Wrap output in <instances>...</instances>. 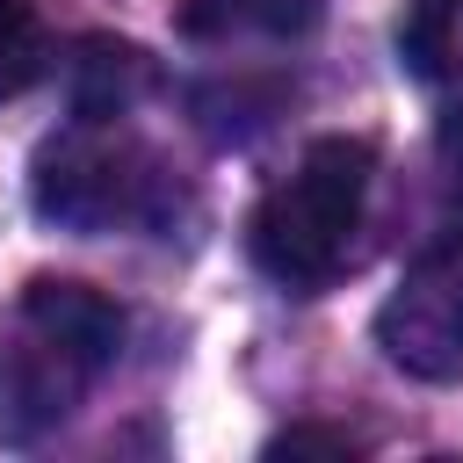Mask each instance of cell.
I'll list each match as a JSON object with an SVG mask.
<instances>
[{"instance_id":"cell-1","label":"cell","mask_w":463,"mask_h":463,"mask_svg":"<svg viewBox=\"0 0 463 463\" xmlns=\"http://www.w3.org/2000/svg\"><path fill=\"white\" fill-rule=\"evenodd\" d=\"M369 174H376V152L362 137H318L260 195V210L246 224L260 275H275L282 289L333 282L347 246H354V224H362V203H369Z\"/></svg>"},{"instance_id":"cell-2","label":"cell","mask_w":463,"mask_h":463,"mask_svg":"<svg viewBox=\"0 0 463 463\" xmlns=\"http://www.w3.org/2000/svg\"><path fill=\"white\" fill-rule=\"evenodd\" d=\"M29 195L36 217L65 232H116V224H159L174 181L137 137L116 130V116H80L65 137L36 152Z\"/></svg>"},{"instance_id":"cell-3","label":"cell","mask_w":463,"mask_h":463,"mask_svg":"<svg viewBox=\"0 0 463 463\" xmlns=\"http://www.w3.org/2000/svg\"><path fill=\"white\" fill-rule=\"evenodd\" d=\"M376 347L420 383H463V232L427 246L376 304Z\"/></svg>"},{"instance_id":"cell-4","label":"cell","mask_w":463,"mask_h":463,"mask_svg":"<svg viewBox=\"0 0 463 463\" xmlns=\"http://www.w3.org/2000/svg\"><path fill=\"white\" fill-rule=\"evenodd\" d=\"M87 383H94V376H87L72 354H58L36 326H22V340L0 347V434H7V441H29V434L58 427Z\"/></svg>"},{"instance_id":"cell-5","label":"cell","mask_w":463,"mask_h":463,"mask_svg":"<svg viewBox=\"0 0 463 463\" xmlns=\"http://www.w3.org/2000/svg\"><path fill=\"white\" fill-rule=\"evenodd\" d=\"M22 326H36L58 354H72L87 376H101L109 362H116V347H123V311L101 297V289H87V282H58V275H36L29 289H22Z\"/></svg>"},{"instance_id":"cell-6","label":"cell","mask_w":463,"mask_h":463,"mask_svg":"<svg viewBox=\"0 0 463 463\" xmlns=\"http://www.w3.org/2000/svg\"><path fill=\"white\" fill-rule=\"evenodd\" d=\"M326 0H181V29L232 43V36H304Z\"/></svg>"},{"instance_id":"cell-7","label":"cell","mask_w":463,"mask_h":463,"mask_svg":"<svg viewBox=\"0 0 463 463\" xmlns=\"http://www.w3.org/2000/svg\"><path fill=\"white\" fill-rule=\"evenodd\" d=\"M137 94H145V51L80 43V58H72V109L80 116H123Z\"/></svg>"},{"instance_id":"cell-8","label":"cell","mask_w":463,"mask_h":463,"mask_svg":"<svg viewBox=\"0 0 463 463\" xmlns=\"http://www.w3.org/2000/svg\"><path fill=\"white\" fill-rule=\"evenodd\" d=\"M456 22H463V0H405V14H398V65L412 80H441L449 58H456Z\"/></svg>"},{"instance_id":"cell-9","label":"cell","mask_w":463,"mask_h":463,"mask_svg":"<svg viewBox=\"0 0 463 463\" xmlns=\"http://www.w3.org/2000/svg\"><path fill=\"white\" fill-rule=\"evenodd\" d=\"M51 65V36H43V14L29 0H0V101L29 94Z\"/></svg>"},{"instance_id":"cell-10","label":"cell","mask_w":463,"mask_h":463,"mask_svg":"<svg viewBox=\"0 0 463 463\" xmlns=\"http://www.w3.org/2000/svg\"><path fill=\"white\" fill-rule=\"evenodd\" d=\"M304 449L354 456V441H347V434H326V427H289V434H275V441H268V456H304Z\"/></svg>"}]
</instances>
